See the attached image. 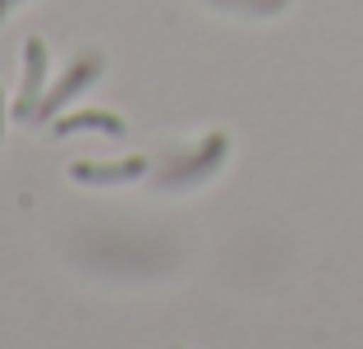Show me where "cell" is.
Returning a JSON list of instances; mask_svg holds the SVG:
<instances>
[{
	"label": "cell",
	"instance_id": "cell-1",
	"mask_svg": "<svg viewBox=\"0 0 363 349\" xmlns=\"http://www.w3.org/2000/svg\"><path fill=\"white\" fill-rule=\"evenodd\" d=\"M225 156H230V138H225V134H207L198 152H189L184 161L161 166L157 184H161V188H189V184H203V179H212L216 171H221Z\"/></svg>",
	"mask_w": 363,
	"mask_h": 349
},
{
	"label": "cell",
	"instance_id": "cell-2",
	"mask_svg": "<svg viewBox=\"0 0 363 349\" xmlns=\"http://www.w3.org/2000/svg\"><path fill=\"white\" fill-rule=\"evenodd\" d=\"M101 69H106V60H101L97 51H83L79 60H74L69 69L60 74V83H55V88L46 92V97H42V106H37V115H33V120H37V125H46V120H55V115L65 110V101H74L79 92H88L92 83L101 79Z\"/></svg>",
	"mask_w": 363,
	"mask_h": 349
},
{
	"label": "cell",
	"instance_id": "cell-3",
	"mask_svg": "<svg viewBox=\"0 0 363 349\" xmlns=\"http://www.w3.org/2000/svg\"><path fill=\"white\" fill-rule=\"evenodd\" d=\"M42 97H46V42L42 37H28L23 42V88H18L14 115L33 120L37 106H42Z\"/></svg>",
	"mask_w": 363,
	"mask_h": 349
},
{
	"label": "cell",
	"instance_id": "cell-4",
	"mask_svg": "<svg viewBox=\"0 0 363 349\" xmlns=\"http://www.w3.org/2000/svg\"><path fill=\"white\" fill-rule=\"evenodd\" d=\"M69 175L79 184H129V179H143L147 175V161L143 156H124V161H74Z\"/></svg>",
	"mask_w": 363,
	"mask_h": 349
},
{
	"label": "cell",
	"instance_id": "cell-5",
	"mask_svg": "<svg viewBox=\"0 0 363 349\" xmlns=\"http://www.w3.org/2000/svg\"><path fill=\"white\" fill-rule=\"evenodd\" d=\"M55 134H106V138H124L129 134V125H124L120 115H111V110H74V115H55Z\"/></svg>",
	"mask_w": 363,
	"mask_h": 349
},
{
	"label": "cell",
	"instance_id": "cell-6",
	"mask_svg": "<svg viewBox=\"0 0 363 349\" xmlns=\"http://www.w3.org/2000/svg\"><path fill=\"white\" fill-rule=\"evenodd\" d=\"M212 5H240L248 14H272V9H281L285 0H212Z\"/></svg>",
	"mask_w": 363,
	"mask_h": 349
},
{
	"label": "cell",
	"instance_id": "cell-7",
	"mask_svg": "<svg viewBox=\"0 0 363 349\" xmlns=\"http://www.w3.org/2000/svg\"><path fill=\"white\" fill-rule=\"evenodd\" d=\"M0 138H5V92H0Z\"/></svg>",
	"mask_w": 363,
	"mask_h": 349
},
{
	"label": "cell",
	"instance_id": "cell-8",
	"mask_svg": "<svg viewBox=\"0 0 363 349\" xmlns=\"http://www.w3.org/2000/svg\"><path fill=\"white\" fill-rule=\"evenodd\" d=\"M14 5H18V0H0V18H5V14H9Z\"/></svg>",
	"mask_w": 363,
	"mask_h": 349
}]
</instances>
